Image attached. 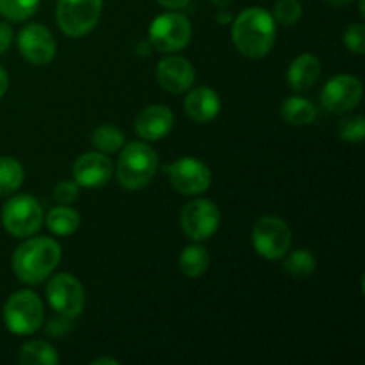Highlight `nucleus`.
I'll return each mask as SVG.
<instances>
[{
	"label": "nucleus",
	"mask_w": 365,
	"mask_h": 365,
	"mask_svg": "<svg viewBox=\"0 0 365 365\" xmlns=\"http://www.w3.org/2000/svg\"><path fill=\"white\" fill-rule=\"evenodd\" d=\"M277 39V21L264 7H248L232 24V41L237 52L260 59L271 52Z\"/></svg>",
	"instance_id": "1"
},
{
	"label": "nucleus",
	"mask_w": 365,
	"mask_h": 365,
	"mask_svg": "<svg viewBox=\"0 0 365 365\" xmlns=\"http://www.w3.org/2000/svg\"><path fill=\"white\" fill-rule=\"evenodd\" d=\"M61 262L59 242L50 237H34L16 248L13 255V269L18 280L36 285L46 280Z\"/></svg>",
	"instance_id": "2"
},
{
	"label": "nucleus",
	"mask_w": 365,
	"mask_h": 365,
	"mask_svg": "<svg viewBox=\"0 0 365 365\" xmlns=\"http://www.w3.org/2000/svg\"><path fill=\"white\" fill-rule=\"evenodd\" d=\"M157 153L146 143H130L120 153L116 175L125 189H143L153 180L157 171Z\"/></svg>",
	"instance_id": "3"
},
{
	"label": "nucleus",
	"mask_w": 365,
	"mask_h": 365,
	"mask_svg": "<svg viewBox=\"0 0 365 365\" xmlns=\"http://www.w3.org/2000/svg\"><path fill=\"white\" fill-rule=\"evenodd\" d=\"M43 303L32 291H18L4 305V323L16 335H31L43 323Z\"/></svg>",
	"instance_id": "4"
},
{
	"label": "nucleus",
	"mask_w": 365,
	"mask_h": 365,
	"mask_svg": "<svg viewBox=\"0 0 365 365\" xmlns=\"http://www.w3.org/2000/svg\"><path fill=\"white\" fill-rule=\"evenodd\" d=\"M252 242L260 257L277 260L282 259L291 248L292 232L282 217L264 216L253 225Z\"/></svg>",
	"instance_id": "5"
},
{
	"label": "nucleus",
	"mask_w": 365,
	"mask_h": 365,
	"mask_svg": "<svg viewBox=\"0 0 365 365\" xmlns=\"http://www.w3.org/2000/svg\"><path fill=\"white\" fill-rule=\"evenodd\" d=\"M102 14V0H59L57 24L70 38L89 34Z\"/></svg>",
	"instance_id": "6"
},
{
	"label": "nucleus",
	"mask_w": 365,
	"mask_h": 365,
	"mask_svg": "<svg viewBox=\"0 0 365 365\" xmlns=\"http://www.w3.org/2000/svg\"><path fill=\"white\" fill-rule=\"evenodd\" d=\"M43 210L38 200L29 195L9 198L2 210V225L14 237H31L41 228Z\"/></svg>",
	"instance_id": "7"
},
{
	"label": "nucleus",
	"mask_w": 365,
	"mask_h": 365,
	"mask_svg": "<svg viewBox=\"0 0 365 365\" xmlns=\"http://www.w3.org/2000/svg\"><path fill=\"white\" fill-rule=\"evenodd\" d=\"M148 39L159 52H177L191 39V24L184 14L164 13L150 25Z\"/></svg>",
	"instance_id": "8"
},
{
	"label": "nucleus",
	"mask_w": 365,
	"mask_h": 365,
	"mask_svg": "<svg viewBox=\"0 0 365 365\" xmlns=\"http://www.w3.org/2000/svg\"><path fill=\"white\" fill-rule=\"evenodd\" d=\"M46 298L57 314L75 319L81 316L86 305V291L81 282L70 273L52 277L46 285Z\"/></svg>",
	"instance_id": "9"
},
{
	"label": "nucleus",
	"mask_w": 365,
	"mask_h": 365,
	"mask_svg": "<svg viewBox=\"0 0 365 365\" xmlns=\"http://www.w3.org/2000/svg\"><path fill=\"white\" fill-rule=\"evenodd\" d=\"M221 214L214 202L205 198L192 200L180 214V227L192 241H205L212 237L220 227Z\"/></svg>",
	"instance_id": "10"
},
{
	"label": "nucleus",
	"mask_w": 365,
	"mask_h": 365,
	"mask_svg": "<svg viewBox=\"0 0 365 365\" xmlns=\"http://www.w3.org/2000/svg\"><path fill=\"white\" fill-rule=\"evenodd\" d=\"M364 86L355 75H337L324 84L321 91V103L330 113L342 114L355 109L362 102Z\"/></svg>",
	"instance_id": "11"
},
{
	"label": "nucleus",
	"mask_w": 365,
	"mask_h": 365,
	"mask_svg": "<svg viewBox=\"0 0 365 365\" xmlns=\"http://www.w3.org/2000/svg\"><path fill=\"white\" fill-rule=\"evenodd\" d=\"M170 182L178 192L185 196L202 195L210 187L212 173L202 160L184 157L170 166Z\"/></svg>",
	"instance_id": "12"
},
{
	"label": "nucleus",
	"mask_w": 365,
	"mask_h": 365,
	"mask_svg": "<svg viewBox=\"0 0 365 365\" xmlns=\"http://www.w3.org/2000/svg\"><path fill=\"white\" fill-rule=\"evenodd\" d=\"M18 50L32 64H48L56 56V39L41 24H29L18 32Z\"/></svg>",
	"instance_id": "13"
},
{
	"label": "nucleus",
	"mask_w": 365,
	"mask_h": 365,
	"mask_svg": "<svg viewBox=\"0 0 365 365\" xmlns=\"http://www.w3.org/2000/svg\"><path fill=\"white\" fill-rule=\"evenodd\" d=\"M196 71L187 59L178 56L164 57L157 66V81L166 91L173 95L185 93L195 84Z\"/></svg>",
	"instance_id": "14"
},
{
	"label": "nucleus",
	"mask_w": 365,
	"mask_h": 365,
	"mask_svg": "<svg viewBox=\"0 0 365 365\" xmlns=\"http://www.w3.org/2000/svg\"><path fill=\"white\" fill-rule=\"evenodd\" d=\"M113 175V163L102 152H89L78 157L73 164L75 182L82 187H100Z\"/></svg>",
	"instance_id": "15"
},
{
	"label": "nucleus",
	"mask_w": 365,
	"mask_h": 365,
	"mask_svg": "<svg viewBox=\"0 0 365 365\" xmlns=\"http://www.w3.org/2000/svg\"><path fill=\"white\" fill-rule=\"evenodd\" d=\"M173 127V113L166 106H150L135 118V132L145 141H159L166 138Z\"/></svg>",
	"instance_id": "16"
},
{
	"label": "nucleus",
	"mask_w": 365,
	"mask_h": 365,
	"mask_svg": "<svg viewBox=\"0 0 365 365\" xmlns=\"http://www.w3.org/2000/svg\"><path fill=\"white\" fill-rule=\"evenodd\" d=\"M185 113L196 123H209L220 114L221 100L210 88H196L185 98Z\"/></svg>",
	"instance_id": "17"
},
{
	"label": "nucleus",
	"mask_w": 365,
	"mask_h": 365,
	"mask_svg": "<svg viewBox=\"0 0 365 365\" xmlns=\"http://www.w3.org/2000/svg\"><path fill=\"white\" fill-rule=\"evenodd\" d=\"M321 75V63L312 53L296 57L287 70V82L294 91H309Z\"/></svg>",
	"instance_id": "18"
},
{
	"label": "nucleus",
	"mask_w": 365,
	"mask_h": 365,
	"mask_svg": "<svg viewBox=\"0 0 365 365\" xmlns=\"http://www.w3.org/2000/svg\"><path fill=\"white\" fill-rule=\"evenodd\" d=\"M282 118L289 125L294 127H305L316 120V107L312 102L302 96H291L282 106Z\"/></svg>",
	"instance_id": "19"
},
{
	"label": "nucleus",
	"mask_w": 365,
	"mask_h": 365,
	"mask_svg": "<svg viewBox=\"0 0 365 365\" xmlns=\"http://www.w3.org/2000/svg\"><path fill=\"white\" fill-rule=\"evenodd\" d=\"M18 362L24 365H57L59 364V355L46 342L31 341L20 348Z\"/></svg>",
	"instance_id": "20"
},
{
	"label": "nucleus",
	"mask_w": 365,
	"mask_h": 365,
	"mask_svg": "<svg viewBox=\"0 0 365 365\" xmlns=\"http://www.w3.org/2000/svg\"><path fill=\"white\" fill-rule=\"evenodd\" d=\"M210 257L203 246L192 245L182 252L180 259H178V266H180L182 273L189 278H198L209 269Z\"/></svg>",
	"instance_id": "21"
},
{
	"label": "nucleus",
	"mask_w": 365,
	"mask_h": 365,
	"mask_svg": "<svg viewBox=\"0 0 365 365\" xmlns=\"http://www.w3.org/2000/svg\"><path fill=\"white\" fill-rule=\"evenodd\" d=\"M81 225V216L77 210L70 209V207L59 205L52 209L46 216V227L50 232L56 235H71Z\"/></svg>",
	"instance_id": "22"
},
{
	"label": "nucleus",
	"mask_w": 365,
	"mask_h": 365,
	"mask_svg": "<svg viewBox=\"0 0 365 365\" xmlns=\"http://www.w3.org/2000/svg\"><path fill=\"white\" fill-rule=\"evenodd\" d=\"M24 182V168L13 157H0V196L13 195Z\"/></svg>",
	"instance_id": "23"
},
{
	"label": "nucleus",
	"mask_w": 365,
	"mask_h": 365,
	"mask_svg": "<svg viewBox=\"0 0 365 365\" xmlns=\"http://www.w3.org/2000/svg\"><path fill=\"white\" fill-rule=\"evenodd\" d=\"M316 266H317L316 257H314L309 250H303V248L292 252L284 262V269L287 271L291 277L299 278V280L310 277V274L316 271Z\"/></svg>",
	"instance_id": "24"
},
{
	"label": "nucleus",
	"mask_w": 365,
	"mask_h": 365,
	"mask_svg": "<svg viewBox=\"0 0 365 365\" xmlns=\"http://www.w3.org/2000/svg\"><path fill=\"white\" fill-rule=\"evenodd\" d=\"M91 141L95 148L100 150L102 153H113L123 146L125 135L114 125H102V127H98L93 132Z\"/></svg>",
	"instance_id": "25"
},
{
	"label": "nucleus",
	"mask_w": 365,
	"mask_h": 365,
	"mask_svg": "<svg viewBox=\"0 0 365 365\" xmlns=\"http://www.w3.org/2000/svg\"><path fill=\"white\" fill-rule=\"evenodd\" d=\"M39 0H0V14L9 21H24L36 13Z\"/></svg>",
	"instance_id": "26"
},
{
	"label": "nucleus",
	"mask_w": 365,
	"mask_h": 365,
	"mask_svg": "<svg viewBox=\"0 0 365 365\" xmlns=\"http://www.w3.org/2000/svg\"><path fill=\"white\" fill-rule=\"evenodd\" d=\"M303 7L299 0H277L273 7V18L277 24L284 25V27H291V25L298 24L302 18Z\"/></svg>",
	"instance_id": "27"
},
{
	"label": "nucleus",
	"mask_w": 365,
	"mask_h": 365,
	"mask_svg": "<svg viewBox=\"0 0 365 365\" xmlns=\"http://www.w3.org/2000/svg\"><path fill=\"white\" fill-rule=\"evenodd\" d=\"M337 134L346 143H362L365 135V120L362 116H348L339 121Z\"/></svg>",
	"instance_id": "28"
},
{
	"label": "nucleus",
	"mask_w": 365,
	"mask_h": 365,
	"mask_svg": "<svg viewBox=\"0 0 365 365\" xmlns=\"http://www.w3.org/2000/svg\"><path fill=\"white\" fill-rule=\"evenodd\" d=\"M344 43L351 52L362 56L365 52V27L364 24H353L346 29Z\"/></svg>",
	"instance_id": "29"
},
{
	"label": "nucleus",
	"mask_w": 365,
	"mask_h": 365,
	"mask_svg": "<svg viewBox=\"0 0 365 365\" xmlns=\"http://www.w3.org/2000/svg\"><path fill=\"white\" fill-rule=\"evenodd\" d=\"M53 195H56L57 202L68 205V203L75 202V200L78 198V184L77 182H70V180L59 182V184L56 185V191H53Z\"/></svg>",
	"instance_id": "30"
},
{
	"label": "nucleus",
	"mask_w": 365,
	"mask_h": 365,
	"mask_svg": "<svg viewBox=\"0 0 365 365\" xmlns=\"http://www.w3.org/2000/svg\"><path fill=\"white\" fill-rule=\"evenodd\" d=\"M71 327H73V319L59 314L56 319H50L48 327H46V334L52 335V337L56 339H61L63 335H66L68 331L71 330Z\"/></svg>",
	"instance_id": "31"
},
{
	"label": "nucleus",
	"mask_w": 365,
	"mask_h": 365,
	"mask_svg": "<svg viewBox=\"0 0 365 365\" xmlns=\"http://www.w3.org/2000/svg\"><path fill=\"white\" fill-rule=\"evenodd\" d=\"M13 41V27L7 21H0V56L7 52Z\"/></svg>",
	"instance_id": "32"
},
{
	"label": "nucleus",
	"mask_w": 365,
	"mask_h": 365,
	"mask_svg": "<svg viewBox=\"0 0 365 365\" xmlns=\"http://www.w3.org/2000/svg\"><path fill=\"white\" fill-rule=\"evenodd\" d=\"M191 0H159L160 6L168 7V9H182L185 7Z\"/></svg>",
	"instance_id": "33"
},
{
	"label": "nucleus",
	"mask_w": 365,
	"mask_h": 365,
	"mask_svg": "<svg viewBox=\"0 0 365 365\" xmlns=\"http://www.w3.org/2000/svg\"><path fill=\"white\" fill-rule=\"evenodd\" d=\"M7 88H9V77H7V71L0 66V98L6 95Z\"/></svg>",
	"instance_id": "34"
},
{
	"label": "nucleus",
	"mask_w": 365,
	"mask_h": 365,
	"mask_svg": "<svg viewBox=\"0 0 365 365\" xmlns=\"http://www.w3.org/2000/svg\"><path fill=\"white\" fill-rule=\"evenodd\" d=\"M324 2L331 7H348L351 6L353 0H324Z\"/></svg>",
	"instance_id": "35"
},
{
	"label": "nucleus",
	"mask_w": 365,
	"mask_h": 365,
	"mask_svg": "<svg viewBox=\"0 0 365 365\" xmlns=\"http://www.w3.org/2000/svg\"><path fill=\"white\" fill-rule=\"evenodd\" d=\"M102 364L118 365V360H114V359H96V360H93V365H102Z\"/></svg>",
	"instance_id": "36"
},
{
	"label": "nucleus",
	"mask_w": 365,
	"mask_h": 365,
	"mask_svg": "<svg viewBox=\"0 0 365 365\" xmlns=\"http://www.w3.org/2000/svg\"><path fill=\"white\" fill-rule=\"evenodd\" d=\"M360 14L365 16V9H364V0H360Z\"/></svg>",
	"instance_id": "37"
}]
</instances>
